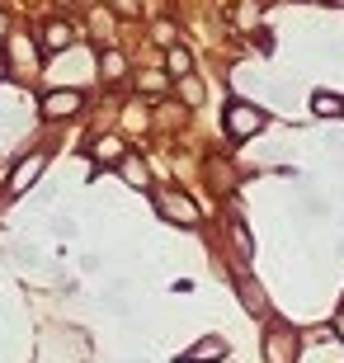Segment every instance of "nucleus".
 Returning a JSON list of instances; mask_svg holds the SVG:
<instances>
[{"instance_id":"1","label":"nucleus","mask_w":344,"mask_h":363,"mask_svg":"<svg viewBox=\"0 0 344 363\" xmlns=\"http://www.w3.org/2000/svg\"><path fill=\"white\" fill-rule=\"evenodd\" d=\"M260 123H265V113H260V108H250V104H236L231 113H226V128H231V137L260 133Z\"/></svg>"},{"instance_id":"2","label":"nucleus","mask_w":344,"mask_h":363,"mask_svg":"<svg viewBox=\"0 0 344 363\" xmlns=\"http://www.w3.org/2000/svg\"><path fill=\"white\" fill-rule=\"evenodd\" d=\"M76 104H80V94H52V99H48V113H52V118H62V113H76Z\"/></svg>"},{"instance_id":"3","label":"nucleus","mask_w":344,"mask_h":363,"mask_svg":"<svg viewBox=\"0 0 344 363\" xmlns=\"http://www.w3.org/2000/svg\"><path fill=\"white\" fill-rule=\"evenodd\" d=\"M165 213H170V217H184V222H194V203H184V199H174V194H170V199H165Z\"/></svg>"},{"instance_id":"4","label":"nucleus","mask_w":344,"mask_h":363,"mask_svg":"<svg viewBox=\"0 0 344 363\" xmlns=\"http://www.w3.org/2000/svg\"><path fill=\"white\" fill-rule=\"evenodd\" d=\"M316 113H344L340 94H316Z\"/></svg>"},{"instance_id":"5","label":"nucleus","mask_w":344,"mask_h":363,"mask_svg":"<svg viewBox=\"0 0 344 363\" xmlns=\"http://www.w3.org/2000/svg\"><path fill=\"white\" fill-rule=\"evenodd\" d=\"M38 165H43V161H28V165H19V170H14V189H28V179L38 175Z\"/></svg>"},{"instance_id":"6","label":"nucleus","mask_w":344,"mask_h":363,"mask_svg":"<svg viewBox=\"0 0 344 363\" xmlns=\"http://www.w3.org/2000/svg\"><path fill=\"white\" fill-rule=\"evenodd\" d=\"M62 43H71V28L67 24H52V28H48V48H62Z\"/></svg>"},{"instance_id":"7","label":"nucleus","mask_w":344,"mask_h":363,"mask_svg":"<svg viewBox=\"0 0 344 363\" xmlns=\"http://www.w3.org/2000/svg\"><path fill=\"white\" fill-rule=\"evenodd\" d=\"M170 71H174V76H184V71H189V52H184V48H174V52H170Z\"/></svg>"},{"instance_id":"8","label":"nucleus","mask_w":344,"mask_h":363,"mask_svg":"<svg viewBox=\"0 0 344 363\" xmlns=\"http://www.w3.org/2000/svg\"><path fill=\"white\" fill-rule=\"evenodd\" d=\"M123 170H128V179H133V184H137V189H142V184H146V170H142V165H137V161H128V165H123Z\"/></svg>"},{"instance_id":"9","label":"nucleus","mask_w":344,"mask_h":363,"mask_svg":"<svg viewBox=\"0 0 344 363\" xmlns=\"http://www.w3.org/2000/svg\"><path fill=\"white\" fill-rule=\"evenodd\" d=\"M94 151H99V161H113V156H118V142L109 137V142H99V147H94Z\"/></svg>"},{"instance_id":"10","label":"nucleus","mask_w":344,"mask_h":363,"mask_svg":"<svg viewBox=\"0 0 344 363\" xmlns=\"http://www.w3.org/2000/svg\"><path fill=\"white\" fill-rule=\"evenodd\" d=\"M113 5H118L123 14H133V10H137V0H113Z\"/></svg>"},{"instance_id":"11","label":"nucleus","mask_w":344,"mask_h":363,"mask_svg":"<svg viewBox=\"0 0 344 363\" xmlns=\"http://www.w3.org/2000/svg\"><path fill=\"white\" fill-rule=\"evenodd\" d=\"M0 28H5V19H0Z\"/></svg>"}]
</instances>
